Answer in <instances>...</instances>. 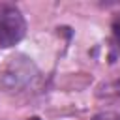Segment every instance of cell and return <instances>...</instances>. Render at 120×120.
<instances>
[{
    "mask_svg": "<svg viewBox=\"0 0 120 120\" xmlns=\"http://www.w3.org/2000/svg\"><path fill=\"white\" fill-rule=\"evenodd\" d=\"M99 96H103L105 99H112V101H120V79L114 82H109L105 86H101Z\"/></svg>",
    "mask_w": 120,
    "mask_h": 120,
    "instance_id": "obj_3",
    "label": "cell"
},
{
    "mask_svg": "<svg viewBox=\"0 0 120 120\" xmlns=\"http://www.w3.org/2000/svg\"><path fill=\"white\" fill-rule=\"evenodd\" d=\"M92 120H120V116H118L116 112H99V114H96Z\"/></svg>",
    "mask_w": 120,
    "mask_h": 120,
    "instance_id": "obj_5",
    "label": "cell"
},
{
    "mask_svg": "<svg viewBox=\"0 0 120 120\" xmlns=\"http://www.w3.org/2000/svg\"><path fill=\"white\" fill-rule=\"evenodd\" d=\"M36 75V64L24 54H15L9 58L4 71L0 73V84L6 90H22L26 84L32 82Z\"/></svg>",
    "mask_w": 120,
    "mask_h": 120,
    "instance_id": "obj_1",
    "label": "cell"
},
{
    "mask_svg": "<svg viewBox=\"0 0 120 120\" xmlns=\"http://www.w3.org/2000/svg\"><path fill=\"white\" fill-rule=\"evenodd\" d=\"M112 38H114V43L120 47V13L112 21Z\"/></svg>",
    "mask_w": 120,
    "mask_h": 120,
    "instance_id": "obj_4",
    "label": "cell"
},
{
    "mask_svg": "<svg viewBox=\"0 0 120 120\" xmlns=\"http://www.w3.org/2000/svg\"><path fill=\"white\" fill-rule=\"evenodd\" d=\"M26 22L21 9L13 4H0V47L8 49L24 38Z\"/></svg>",
    "mask_w": 120,
    "mask_h": 120,
    "instance_id": "obj_2",
    "label": "cell"
}]
</instances>
